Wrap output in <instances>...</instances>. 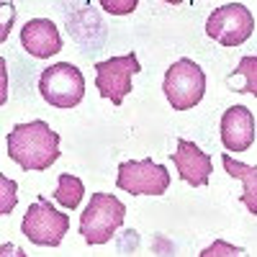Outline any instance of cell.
I'll use <instances>...</instances> for the list:
<instances>
[{"mask_svg": "<svg viewBox=\"0 0 257 257\" xmlns=\"http://www.w3.org/2000/svg\"><path fill=\"white\" fill-rule=\"evenodd\" d=\"M8 157L24 170H47L59 160V134L47 121H31L13 126L8 137Z\"/></svg>", "mask_w": 257, "mask_h": 257, "instance_id": "1", "label": "cell"}, {"mask_svg": "<svg viewBox=\"0 0 257 257\" xmlns=\"http://www.w3.org/2000/svg\"><path fill=\"white\" fill-rule=\"evenodd\" d=\"M123 219H126V206L116 196H111V193H93L88 208L80 216V234L93 247L105 244L123 226Z\"/></svg>", "mask_w": 257, "mask_h": 257, "instance_id": "2", "label": "cell"}, {"mask_svg": "<svg viewBox=\"0 0 257 257\" xmlns=\"http://www.w3.org/2000/svg\"><path fill=\"white\" fill-rule=\"evenodd\" d=\"M162 90H165V98L170 100V105H173L175 111L196 108L206 95V75L196 62L178 59L173 67L165 72Z\"/></svg>", "mask_w": 257, "mask_h": 257, "instance_id": "3", "label": "cell"}, {"mask_svg": "<svg viewBox=\"0 0 257 257\" xmlns=\"http://www.w3.org/2000/svg\"><path fill=\"white\" fill-rule=\"evenodd\" d=\"M39 93L54 108H75L85 98V77L70 62H57L39 77Z\"/></svg>", "mask_w": 257, "mask_h": 257, "instance_id": "4", "label": "cell"}, {"mask_svg": "<svg viewBox=\"0 0 257 257\" xmlns=\"http://www.w3.org/2000/svg\"><path fill=\"white\" fill-rule=\"evenodd\" d=\"M21 229H24L26 239L39 244V247H59L64 234L70 229V219H67V213L57 211L44 196H39L26 208Z\"/></svg>", "mask_w": 257, "mask_h": 257, "instance_id": "5", "label": "cell"}, {"mask_svg": "<svg viewBox=\"0 0 257 257\" xmlns=\"http://www.w3.org/2000/svg\"><path fill=\"white\" fill-rule=\"evenodd\" d=\"M116 185L132 196H165L170 190V170L152 160H128L118 165Z\"/></svg>", "mask_w": 257, "mask_h": 257, "instance_id": "6", "label": "cell"}, {"mask_svg": "<svg viewBox=\"0 0 257 257\" xmlns=\"http://www.w3.org/2000/svg\"><path fill=\"white\" fill-rule=\"evenodd\" d=\"M254 18L247 6L242 3H226L216 8L206 21V34L221 47H239L252 36Z\"/></svg>", "mask_w": 257, "mask_h": 257, "instance_id": "7", "label": "cell"}, {"mask_svg": "<svg viewBox=\"0 0 257 257\" xmlns=\"http://www.w3.org/2000/svg\"><path fill=\"white\" fill-rule=\"evenodd\" d=\"M137 72H142V64H139L134 52L98 62L95 64V88H98L100 98H108L113 105H121L123 98L134 88L132 77Z\"/></svg>", "mask_w": 257, "mask_h": 257, "instance_id": "8", "label": "cell"}, {"mask_svg": "<svg viewBox=\"0 0 257 257\" xmlns=\"http://www.w3.org/2000/svg\"><path fill=\"white\" fill-rule=\"evenodd\" d=\"M170 162L178 167V175L190 183V188H203L211 180V155H206L198 144H193L188 139H178V149L170 155Z\"/></svg>", "mask_w": 257, "mask_h": 257, "instance_id": "9", "label": "cell"}, {"mask_svg": "<svg viewBox=\"0 0 257 257\" xmlns=\"http://www.w3.org/2000/svg\"><path fill=\"white\" fill-rule=\"evenodd\" d=\"M254 116L247 105H231L221 116V142L231 152H247L254 144Z\"/></svg>", "mask_w": 257, "mask_h": 257, "instance_id": "10", "label": "cell"}, {"mask_svg": "<svg viewBox=\"0 0 257 257\" xmlns=\"http://www.w3.org/2000/svg\"><path fill=\"white\" fill-rule=\"evenodd\" d=\"M21 44L36 59H49L62 49V36L49 18H31L21 29Z\"/></svg>", "mask_w": 257, "mask_h": 257, "instance_id": "11", "label": "cell"}, {"mask_svg": "<svg viewBox=\"0 0 257 257\" xmlns=\"http://www.w3.org/2000/svg\"><path fill=\"white\" fill-rule=\"evenodd\" d=\"M221 162H224V170L231 178L242 180V203L254 216V213H257V167L254 165H242L237 160H231L229 155H224Z\"/></svg>", "mask_w": 257, "mask_h": 257, "instance_id": "12", "label": "cell"}, {"mask_svg": "<svg viewBox=\"0 0 257 257\" xmlns=\"http://www.w3.org/2000/svg\"><path fill=\"white\" fill-rule=\"evenodd\" d=\"M54 198H57L64 208H67V211H75V208L82 203V198H85V185H82V180L75 178V175H67V173L59 175Z\"/></svg>", "mask_w": 257, "mask_h": 257, "instance_id": "13", "label": "cell"}, {"mask_svg": "<svg viewBox=\"0 0 257 257\" xmlns=\"http://www.w3.org/2000/svg\"><path fill=\"white\" fill-rule=\"evenodd\" d=\"M237 75L244 77V85H242L237 93H252V95H257V57H244L239 62V67L234 70L229 77H237Z\"/></svg>", "mask_w": 257, "mask_h": 257, "instance_id": "14", "label": "cell"}, {"mask_svg": "<svg viewBox=\"0 0 257 257\" xmlns=\"http://www.w3.org/2000/svg\"><path fill=\"white\" fill-rule=\"evenodd\" d=\"M16 190H18L16 180L0 175V213H3V216H8V213L16 208V201H18Z\"/></svg>", "mask_w": 257, "mask_h": 257, "instance_id": "15", "label": "cell"}, {"mask_svg": "<svg viewBox=\"0 0 257 257\" xmlns=\"http://www.w3.org/2000/svg\"><path fill=\"white\" fill-rule=\"evenodd\" d=\"M100 6H103L105 13L126 16V13H132V11L139 6V0H100Z\"/></svg>", "mask_w": 257, "mask_h": 257, "instance_id": "16", "label": "cell"}, {"mask_svg": "<svg viewBox=\"0 0 257 257\" xmlns=\"http://www.w3.org/2000/svg\"><path fill=\"white\" fill-rule=\"evenodd\" d=\"M244 249L242 247H231V244H226V242H213L211 247H206L203 252H201V257H219V254H242Z\"/></svg>", "mask_w": 257, "mask_h": 257, "instance_id": "17", "label": "cell"}]
</instances>
